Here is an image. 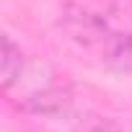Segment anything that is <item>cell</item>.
Listing matches in <instances>:
<instances>
[{
	"label": "cell",
	"mask_w": 132,
	"mask_h": 132,
	"mask_svg": "<svg viewBox=\"0 0 132 132\" xmlns=\"http://www.w3.org/2000/svg\"><path fill=\"white\" fill-rule=\"evenodd\" d=\"M23 62H26V54H23L21 47L5 34V36H3V73H0V78H3V91L18 78Z\"/></svg>",
	"instance_id": "7a4b0ae2"
},
{
	"label": "cell",
	"mask_w": 132,
	"mask_h": 132,
	"mask_svg": "<svg viewBox=\"0 0 132 132\" xmlns=\"http://www.w3.org/2000/svg\"><path fill=\"white\" fill-rule=\"evenodd\" d=\"M60 29L91 62L132 70V0H68Z\"/></svg>",
	"instance_id": "6da1fadb"
}]
</instances>
